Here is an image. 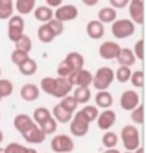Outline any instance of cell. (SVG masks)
<instances>
[{
    "mask_svg": "<svg viewBox=\"0 0 147 153\" xmlns=\"http://www.w3.org/2000/svg\"><path fill=\"white\" fill-rule=\"evenodd\" d=\"M114 71L110 67H101L97 69L94 75H92V82L91 85L94 87L97 91H103V90H108L111 84L114 82Z\"/></svg>",
    "mask_w": 147,
    "mask_h": 153,
    "instance_id": "6da1fadb",
    "label": "cell"
},
{
    "mask_svg": "<svg viewBox=\"0 0 147 153\" xmlns=\"http://www.w3.org/2000/svg\"><path fill=\"white\" fill-rule=\"evenodd\" d=\"M120 139L124 145V149L129 150V152H134L137 149L140 143H141V139H140V131L136 126H124L121 128L120 133Z\"/></svg>",
    "mask_w": 147,
    "mask_h": 153,
    "instance_id": "7a4b0ae2",
    "label": "cell"
},
{
    "mask_svg": "<svg viewBox=\"0 0 147 153\" xmlns=\"http://www.w3.org/2000/svg\"><path fill=\"white\" fill-rule=\"evenodd\" d=\"M136 32V25L130 19H115L111 23V33L117 39H127Z\"/></svg>",
    "mask_w": 147,
    "mask_h": 153,
    "instance_id": "3957f363",
    "label": "cell"
},
{
    "mask_svg": "<svg viewBox=\"0 0 147 153\" xmlns=\"http://www.w3.org/2000/svg\"><path fill=\"white\" fill-rule=\"evenodd\" d=\"M89 121L81 111H75L72 114V119L69 121V130L74 137H84L89 131Z\"/></svg>",
    "mask_w": 147,
    "mask_h": 153,
    "instance_id": "277c9868",
    "label": "cell"
},
{
    "mask_svg": "<svg viewBox=\"0 0 147 153\" xmlns=\"http://www.w3.org/2000/svg\"><path fill=\"white\" fill-rule=\"evenodd\" d=\"M51 149L55 153H72L75 149V143L71 136L55 134L51 140Z\"/></svg>",
    "mask_w": 147,
    "mask_h": 153,
    "instance_id": "5b68a950",
    "label": "cell"
},
{
    "mask_svg": "<svg viewBox=\"0 0 147 153\" xmlns=\"http://www.w3.org/2000/svg\"><path fill=\"white\" fill-rule=\"evenodd\" d=\"M25 33V20L20 15H13L9 17V26H7V38L9 41L15 43Z\"/></svg>",
    "mask_w": 147,
    "mask_h": 153,
    "instance_id": "8992f818",
    "label": "cell"
},
{
    "mask_svg": "<svg viewBox=\"0 0 147 153\" xmlns=\"http://www.w3.org/2000/svg\"><path fill=\"white\" fill-rule=\"evenodd\" d=\"M78 7L74 4H61L56 7V10L53 12V17L56 20H59L62 23L65 22H72L78 17Z\"/></svg>",
    "mask_w": 147,
    "mask_h": 153,
    "instance_id": "52a82bcc",
    "label": "cell"
},
{
    "mask_svg": "<svg viewBox=\"0 0 147 153\" xmlns=\"http://www.w3.org/2000/svg\"><path fill=\"white\" fill-rule=\"evenodd\" d=\"M69 82L74 85V87H89L92 82V74L88 71V69H77V71H72L68 76Z\"/></svg>",
    "mask_w": 147,
    "mask_h": 153,
    "instance_id": "ba28073f",
    "label": "cell"
},
{
    "mask_svg": "<svg viewBox=\"0 0 147 153\" xmlns=\"http://www.w3.org/2000/svg\"><path fill=\"white\" fill-rule=\"evenodd\" d=\"M130 20L134 25L144 23V0H130L129 1Z\"/></svg>",
    "mask_w": 147,
    "mask_h": 153,
    "instance_id": "9c48e42d",
    "label": "cell"
},
{
    "mask_svg": "<svg viewBox=\"0 0 147 153\" xmlns=\"http://www.w3.org/2000/svg\"><path fill=\"white\" fill-rule=\"evenodd\" d=\"M97 126L100 130H104V131H107V130H110V128L115 124V121H117V114H115V111L111 110V108H105L104 111H101L100 114H98V117H97Z\"/></svg>",
    "mask_w": 147,
    "mask_h": 153,
    "instance_id": "30bf717a",
    "label": "cell"
},
{
    "mask_svg": "<svg viewBox=\"0 0 147 153\" xmlns=\"http://www.w3.org/2000/svg\"><path fill=\"white\" fill-rule=\"evenodd\" d=\"M140 104V95L133 90H126L120 97V105L124 111H131Z\"/></svg>",
    "mask_w": 147,
    "mask_h": 153,
    "instance_id": "8fae6325",
    "label": "cell"
},
{
    "mask_svg": "<svg viewBox=\"0 0 147 153\" xmlns=\"http://www.w3.org/2000/svg\"><path fill=\"white\" fill-rule=\"evenodd\" d=\"M22 136H23V139H25L27 143H30V145H41V143L45 142V139H46V134L41 130V127H39L36 123H33L25 133H22Z\"/></svg>",
    "mask_w": 147,
    "mask_h": 153,
    "instance_id": "7c38bea8",
    "label": "cell"
},
{
    "mask_svg": "<svg viewBox=\"0 0 147 153\" xmlns=\"http://www.w3.org/2000/svg\"><path fill=\"white\" fill-rule=\"evenodd\" d=\"M72 88L74 85L69 82V79L66 76H56L55 78V90H53V94L52 97H56V98H62L65 95H69L72 93Z\"/></svg>",
    "mask_w": 147,
    "mask_h": 153,
    "instance_id": "4fadbf2b",
    "label": "cell"
},
{
    "mask_svg": "<svg viewBox=\"0 0 147 153\" xmlns=\"http://www.w3.org/2000/svg\"><path fill=\"white\" fill-rule=\"evenodd\" d=\"M121 46L117 42H112V41H105L101 43L98 53L103 59H115L118 52H120Z\"/></svg>",
    "mask_w": 147,
    "mask_h": 153,
    "instance_id": "5bb4252c",
    "label": "cell"
},
{
    "mask_svg": "<svg viewBox=\"0 0 147 153\" xmlns=\"http://www.w3.org/2000/svg\"><path fill=\"white\" fill-rule=\"evenodd\" d=\"M86 35H88V38H91V39H94V41H98V39H101L104 35H105V27H104V23H101L100 20H89L88 23H86Z\"/></svg>",
    "mask_w": 147,
    "mask_h": 153,
    "instance_id": "9a60e30c",
    "label": "cell"
},
{
    "mask_svg": "<svg viewBox=\"0 0 147 153\" xmlns=\"http://www.w3.org/2000/svg\"><path fill=\"white\" fill-rule=\"evenodd\" d=\"M41 95V90L36 84H25L20 88V98L27 102L36 101Z\"/></svg>",
    "mask_w": 147,
    "mask_h": 153,
    "instance_id": "2e32d148",
    "label": "cell"
},
{
    "mask_svg": "<svg viewBox=\"0 0 147 153\" xmlns=\"http://www.w3.org/2000/svg\"><path fill=\"white\" fill-rule=\"evenodd\" d=\"M115 59L118 62V65H123V67H133L137 61L133 53V49L130 48H121Z\"/></svg>",
    "mask_w": 147,
    "mask_h": 153,
    "instance_id": "e0dca14e",
    "label": "cell"
},
{
    "mask_svg": "<svg viewBox=\"0 0 147 153\" xmlns=\"http://www.w3.org/2000/svg\"><path fill=\"white\" fill-rule=\"evenodd\" d=\"M33 123L35 121L32 120V117L27 116V114H23V113H22V114H17L16 117H15V120H13V126L16 128V131H19L20 134L25 133Z\"/></svg>",
    "mask_w": 147,
    "mask_h": 153,
    "instance_id": "ac0fdd59",
    "label": "cell"
},
{
    "mask_svg": "<svg viewBox=\"0 0 147 153\" xmlns=\"http://www.w3.org/2000/svg\"><path fill=\"white\" fill-rule=\"evenodd\" d=\"M72 97L75 98L78 104H86L91 100V90H89V87H74Z\"/></svg>",
    "mask_w": 147,
    "mask_h": 153,
    "instance_id": "d6986e66",
    "label": "cell"
},
{
    "mask_svg": "<svg viewBox=\"0 0 147 153\" xmlns=\"http://www.w3.org/2000/svg\"><path fill=\"white\" fill-rule=\"evenodd\" d=\"M33 16L38 22L46 23L53 17V9L49 7V6H38L33 10Z\"/></svg>",
    "mask_w": 147,
    "mask_h": 153,
    "instance_id": "ffe728a7",
    "label": "cell"
},
{
    "mask_svg": "<svg viewBox=\"0 0 147 153\" xmlns=\"http://www.w3.org/2000/svg\"><path fill=\"white\" fill-rule=\"evenodd\" d=\"M95 104L98 108H110L112 105V95L111 93H108V90H103L98 91L95 95Z\"/></svg>",
    "mask_w": 147,
    "mask_h": 153,
    "instance_id": "44dd1931",
    "label": "cell"
},
{
    "mask_svg": "<svg viewBox=\"0 0 147 153\" xmlns=\"http://www.w3.org/2000/svg\"><path fill=\"white\" fill-rule=\"evenodd\" d=\"M36 7V0H16L15 3V10L20 16L32 13Z\"/></svg>",
    "mask_w": 147,
    "mask_h": 153,
    "instance_id": "7402d4cb",
    "label": "cell"
},
{
    "mask_svg": "<svg viewBox=\"0 0 147 153\" xmlns=\"http://www.w3.org/2000/svg\"><path fill=\"white\" fill-rule=\"evenodd\" d=\"M65 61L71 65V68L74 69V71L84 68V64H85V59H84L82 53H79V52H77V51L69 52L68 55L65 56Z\"/></svg>",
    "mask_w": 147,
    "mask_h": 153,
    "instance_id": "603a6c76",
    "label": "cell"
},
{
    "mask_svg": "<svg viewBox=\"0 0 147 153\" xmlns=\"http://www.w3.org/2000/svg\"><path fill=\"white\" fill-rule=\"evenodd\" d=\"M19 72L25 76H32L38 72V62L32 58H27L25 62H22L20 65H17Z\"/></svg>",
    "mask_w": 147,
    "mask_h": 153,
    "instance_id": "cb8c5ba5",
    "label": "cell"
},
{
    "mask_svg": "<svg viewBox=\"0 0 147 153\" xmlns=\"http://www.w3.org/2000/svg\"><path fill=\"white\" fill-rule=\"evenodd\" d=\"M51 114L58 123H62V124L69 123L71 119H72V113H69V111H66L65 108H62L59 104H56V105L53 107V110L51 111Z\"/></svg>",
    "mask_w": 147,
    "mask_h": 153,
    "instance_id": "d4e9b609",
    "label": "cell"
},
{
    "mask_svg": "<svg viewBox=\"0 0 147 153\" xmlns=\"http://www.w3.org/2000/svg\"><path fill=\"white\" fill-rule=\"evenodd\" d=\"M115 19H117V10L111 6H107V7L100 9L97 20H100L101 23H112Z\"/></svg>",
    "mask_w": 147,
    "mask_h": 153,
    "instance_id": "484cf974",
    "label": "cell"
},
{
    "mask_svg": "<svg viewBox=\"0 0 147 153\" xmlns=\"http://www.w3.org/2000/svg\"><path fill=\"white\" fill-rule=\"evenodd\" d=\"M15 12V3L13 0H0V20H7L13 16Z\"/></svg>",
    "mask_w": 147,
    "mask_h": 153,
    "instance_id": "4316f807",
    "label": "cell"
},
{
    "mask_svg": "<svg viewBox=\"0 0 147 153\" xmlns=\"http://www.w3.org/2000/svg\"><path fill=\"white\" fill-rule=\"evenodd\" d=\"M38 39L42 43H51L55 39V35L52 33V30L49 29L48 23H42L38 27Z\"/></svg>",
    "mask_w": 147,
    "mask_h": 153,
    "instance_id": "83f0119b",
    "label": "cell"
},
{
    "mask_svg": "<svg viewBox=\"0 0 147 153\" xmlns=\"http://www.w3.org/2000/svg\"><path fill=\"white\" fill-rule=\"evenodd\" d=\"M101 143H103L105 149H112V147H115L118 145V136L111 130H107L101 137Z\"/></svg>",
    "mask_w": 147,
    "mask_h": 153,
    "instance_id": "f1b7e54d",
    "label": "cell"
},
{
    "mask_svg": "<svg viewBox=\"0 0 147 153\" xmlns=\"http://www.w3.org/2000/svg\"><path fill=\"white\" fill-rule=\"evenodd\" d=\"M130 119L137 126H141L144 123V105L141 102L138 104L136 108H133V110L130 111Z\"/></svg>",
    "mask_w": 147,
    "mask_h": 153,
    "instance_id": "f546056e",
    "label": "cell"
},
{
    "mask_svg": "<svg viewBox=\"0 0 147 153\" xmlns=\"http://www.w3.org/2000/svg\"><path fill=\"white\" fill-rule=\"evenodd\" d=\"M59 105L62 107V108H65L66 111L72 113V114L78 110V102L75 101V98L72 97V94L62 97V98H61V101H59Z\"/></svg>",
    "mask_w": 147,
    "mask_h": 153,
    "instance_id": "4dcf8cb0",
    "label": "cell"
},
{
    "mask_svg": "<svg viewBox=\"0 0 147 153\" xmlns=\"http://www.w3.org/2000/svg\"><path fill=\"white\" fill-rule=\"evenodd\" d=\"M51 116H52L51 110H48L46 107H38V108L33 111V114H32V120L39 126L41 123H43L46 119H49Z\"/></svg>",
    "mask_w": 147,
    "mask_h": 153,
    "instance_id": "1f68e13d",
    "label": "cell"
},
{
    "mask_svg": "<svg viewBox=\"0 0 147 153\" xmlns=\"http://www.w3.org/2000/svg\"><path fill=\"white\" fill-rule=\"evenodd\" d=\"M131 72H133V71L130 69V67H123V65H120L118 69L114 72V78H115L118 82H121V84H126V82L130 81Z\"/></svg>",
    "mask_w": 147,
    "mask_h": 153,
    "instance_id": "d6a6232c",
    "label": "cell"
},
{
    "mask_svg": "<svg viewBox=\"0 0 147 153\" xmlns=\"http://www.w3.org/2000/svg\"><path fill=\"white\" fill-rule=\"evenodd\" d=\"M39 127H41V130H42L46 136H49V134H53V133L56 131V128H58V121L51 116L49 119H46L43 123H41Z\"/></svg>",
    "mask_w": 147,
    "mask_h": 153,
    "instance_id": "836d02e7",
    "label": "cell"
},
{
    "mask_svg": "<svg viewBox=\"0 0 147 153\" xmlns=\"http://www.w3.org/2000/svg\"><path fill=\"white\" fill-rule=\"evenodd\" d=\"M39 90H42L48 95H52L53 90H55V78L53 76H43L41 79V84H39Z\"/></svg>",
    "mask_w": 147,
    "mask_h": 153,
    "instance_id": "e575fe53",
    "label": "cell"
},
{
    "mask_svg": "<svg viewBox=\"0 0 147 153\" xmlns=\"http://www.w3.org/2000/svg\"><path fill=\"white\" fill-rule=\"evenodd\" d=\"M15 91V85L10 79H4V78H0V97L1 98H6L10 97Z\"/></svg>",
    "mask_w": 147,
    "mask_h": 153,
    "instance_id": "d590c367",
    "label": "cell"
},
{
    "mask_svg": "<svg viewBox=\"0 0 147 153\" xmlns=\"http://www.w3.org/2000/svg\"><path fill=\"white\" fill-rule=\"evenodd\" d=\"M81 113L85 116V119L89 121V123H92V121H95L97 120V117H98V114H100V110H98V107L97 105H84L82 108H81Z\"/></svg>",
    "mask_w": 147,
    "mask_h": 153,
    "instance_id": "8d00e7d4",
    "label": "cell"
},
{
    "mask_svg": "<svg viewBox=\"0 0 147 153\" xmlns=\"http://www.w3.org/2000/svg\"><path fill=\"white\" fill-rule=\"evenodd\" d=\"M15 46H16V49H20V51H25L29 53V52L32 51V39H30L27 35L23 33L16 42H15Z\"/></svg>",
    "mask_w": 147,
    "mask_h": 153,
    "instance_id": "74e56055",
    "label": "cell"
},
{
    "mask_svg": "<svg viewBox=\"0 0 147 153\" xmlns=\"http://www.w3.org/2000/svg\"><path fill=\"white\" fill-rule=\"evenodd\" d=\"M130 82H131V85L134 88H143V85H144V72L141 69H137V71L131 72Z\"/></svg>",
    "mask_w": 147,
    "mask_h": 153,
    "instance_id": "f35d334b",
    "label": "cell"
},
{
    "mask_svg": "<svg viewBox=\"0 0 147 153\" xmlns=\"http://www.w3.org/2000/svg\"><path fill=\"white\" fill-rule=\"evenodd\" d=\"M27 58H29V53H27V52L16 49V48H15V51L12 52V55H10V59H12V62H13L16 67L17 65H20L22 62H25Z\"/></svg>",
    "mask_w": 147,
    "mask_h": 153,
    "instance_id": "ab89813d",
    "label": "cell"
},
{
    "mask_svg": "<svg viewBox=\"0 0 147 153\" xmlns=\"http://www.w3.org/2000/svg\"><path fill=\"white\" fill-rule=\"evenodd\" d=\"M46 23H48V26H49V29L52 30V33L55 35V38L59 36V35H62V32H64V23H62V22L56 20L55 17H52L51 20L46 22Z\"/></svg>",
    "mask_w": 147,
    "mask_h": 153,
    "instance_id": "60d3db41",
    "label": "cell"
},
{
    "mask_svg": "<svg viewBox=\"0 0 147 153\" xmlns=\"http://www.w3.org/2000/svg\"><path fill=\"white\" fill-rule=\"evenodd\" d=\"M133 53H134L136 59H138V61L144 59V39L143 38L138 39L137 42H136L134 48H133Z\"/></svg>",
    "mask_w": 147,
    "mask_h": 153,
    "instance_id": "b9f144b4",
    "label": "cell"
},
{
    "mask_svg": "<svg viewBox=\"0 0 147 153\" xmlns=\"http://www.w3.org/2000/svg\"><path fill=\"white\" fill-rule=\"evenodd\" d=\"M3 149H4V153H25L26 152V146L20 145V143H16V142L9 143Z\"/></svg>",
    "mask_w": 147,
    "mask_h": 153,
    "instance_id": "7bdbcfd3",
    "label": "cell"
},
{
    "mask_svg": "<svg viewBox=\"0 0 147 153\" xmlns=\"http://www.w3.org/2000/svg\"><path fill=\"white\" fill-rule=\"evenodd\" d=\"M74 69L71 68V65H69L68 62L65 59H62L59 62V65H58V69H56V72H58V76H68L71 72H72Z\"/></svg>",
    "mask_w": 147,
    "mask_h": 153,
    "instance_id": "ee69618b",
    "label": "cell"
},
{
    "mask_svg": "<svg viewBox=\"0 0 147 153\" xmlns=\"http://www.w3.org/2000/svg\"><path fill=\"white\" fill-rule=\"evenodd\" d=\"M110 1V4H111V7H114L115 10L117 9H124L129 6V1L130 0H108Z\"/></svg>",
    "mask_w": 147,
    "mask_h": 153,
    "instance_id": "f6af8a7d",
    "label": "cell"
},
{
    "mask_svg": "<svg viewBox=\"0 0 147 153\" xmlns=\"http://www.w3.org/2000/svg\"><path fill=\"white\" fill-rule=\"evenodd\" d=\"M61 4H62V0H46V6H49L52 9L58 7Z\"/></svg>",
    "mask_w": 147,
    "mask_h": 153,
    "instance_id": "bcb514c9",
    "label": "cell"
},
{
    "mask_svg": "<svg viewBox=\"0 0 147 153\" xmlns=\"http://www.w3.org/2000/svg\"><path fill=\"white\" fill-rule=\"evenodd\" d=\"M98 1H100V0H82V3H84L85 6H88V7H94V6H97Z\"/></svg>",
    "mask_w": 147,
    "mask_h": 153,
    "instance_id": "7dc6e473",
    "label": "cell"
},
{
    "mask_svg": "<svg viewBox=\"0 0 147 153\" xmlns=\"http://www.w3.org/2000/svg\"><path fill=\"white\" fill-rule=\"evenodd\" d=\"M103 153H121L120 150H117L115 147H112V149H107V150H104Z\"/></svg>",
    "mask_w": 147,
    "mask_h": 153,
    "instance_id": "c3c4849f",
    "label": "cell"
},
{
    "mask_svg": "<svg viewBox=\"0 0 147 153\" xmlns=\"http://www.w3.org/2000/svg\"><path fill=\"white\" fill-rule=\"evenodd\" d=\"M25 153H38V150H36V149H33V147H26V152Z\"/></svg>",
    "mask_w": 147,
    "mask_h": 153,
    "instance_id": "681fc988",
    "label": "cell"
},
{
    "mask_svg": "<svg viewBox=\"0 0 147 153\" xmlns=\"http://www.w3.org/2000/svg\"><path fill=\"white\" fill-rule=\"evenodd\" d=\"M133 153H144V149H143L141 146H138V147H137V149H136V150H134Z\"/></svg>",
    "mask_w": 147,
    "mask_h": 153,
    "instance_id": "f907efd6",
    "label": "cell"
},
{
    "mask_svg": "<svg viewBox=\"0 0 147 153\" xmlns=\"http://www.w3.org/2000/svg\"><path fill=\"white\" fill-rule=\"evenodd\" d=\"M3 139H4V134H3V131H1V130H0V143H1V142H3Z\"/></svg>",
    "mask_w": 147,
    "mask_h": 153,
    "instance_id": "816d5d0a",
    "label": "cell"
},
{
    "mask_svg": "<svg viewBox=\"0 0 147 153\" xmlns=\"http://www.w3.org/2000/svg\"><path fill=\"white\" fill-rule=\"evenodd\" d=\"M0 153H4V149H3V147H0Z\"/></svg>",
    "mask_w": 147,
    "mask_h": 153,
    "instance_id": "f5cc1de1",
    "label": "cell"
},
{
    "mask_svg": "<svg viewBox=\"0 0 147 153\" xmlns=\"http://www.w3.org/2000/svg\"><path fill=\"white\" fill-rule=\"evenodd\" d=\"M124 153H133V152H129V150H127V152H124Z\"/></svg>",
    "mask_w": 147,
    "mask_h": 153,
    "instance_id": "db71d44e",
    "label": "cell"
},
{
    "mask_svg": "<svg viewBox=\"0 0 147 153\" xmlns=\"http://www.w3.org/2000/svg\"><path fill=\"white\" fill-rule=\"evenodd\" d=\"M0 76H1V69H0Z\"/></svg>",
    "mask_w": 147,
    "mask_h": 153,
    "instance_id": "11a10c76",
    "label": "cell"
},
{
    "mask_svg": "<svg viewBox=\"0 0 147 153\" xmlns=\"http://www.w3.org/2000/svg\"><path fill=\"white\" fill-rule=\"evenodd\" d=\"M1 100H3V98H1V97H0V101H1Z\"/></svg>",
    "mask_w": 147,
    "mask_h": 153,
    "instance_id": "9f6ffc18",
    "label": "cell"
},
{
    "mask_svg": "<svg viewBox=\"0 0 147 153\" xmlns=\"http://www.w3.org/2000/svg\"><path fill=\"white\" fill-rule=\"evenodd\" d=\"M0 119H1V116H0Z\"/></svg>",
    "mask_w": 147,
    "mask_h": 153,
    "instance_id": "6f0895ef",
    "label": "cell"
}]
</instances>
